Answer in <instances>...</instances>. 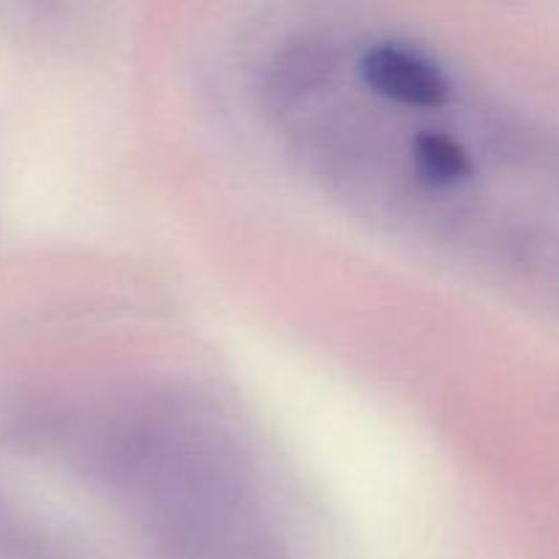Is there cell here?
Here are the masks:
<instances>
[{
    "label": "cell",
    "mask_w": 559,
    "mask_h": 559,
    "mask_svg": "<svg viewBox=\"0 0 559 559\" xmlns=\"http://www.w3.org/2000/svg\"><path fill=\"white\" fill-rule=\"evenodd\" d=\"M251 87L328 197L559 314V126L426 38L364 22L284 33Z\"/></svg>",
    "instance_id": "1"
},
{
    "label": "cell",
    "mask_w": 559,
    "mask_h": 559,
    "mask_svg": "<svg viewBox=\"0 0 559 559\" xmlns=\"http://www.w3.org/2000/svg\"><path fill=\"white\" fill-rule=\"evenodd\" d=\"M98 478L120 511L175 557L262 555L265 500L227 431L191 404L145 396L96 437Z\"/></svg>",
    "instance_id": "2"
}]
</instances>
